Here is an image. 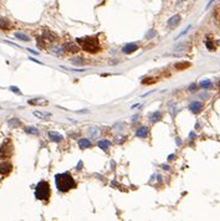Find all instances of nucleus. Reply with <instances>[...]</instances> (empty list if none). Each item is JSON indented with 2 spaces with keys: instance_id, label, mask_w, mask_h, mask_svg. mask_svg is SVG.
I'll return each instance as SVG.
<instances>
[{
  "instance_id": "26",
  "label": "nucleus",
  "mask_w": 220,
  "mask_h": 221,
  "mask_svg": "<svg viewBox=\"0 0 220 221\" xmlns=\"http://www.w3.org/2000/svg\"><path fill=\"white\" fill-rule=\"evenodd\" d=\"M213 1H214V0H210V1H209V3H208V4H206V9H208V8H209V6H210V5H211V3H213Z\"/></svg>"
},
{
  "instance_id": "25",
  "label": "nucleus",
  "mask_w": 220,
  "mask_h": 221,
  "mask_svg": "<svg viewBox=\"0 0 220 221\" xmlns=\"http://www.w3.org/2000/svg\"><path fill=\"white\" fill-rule=\"evenodd\" d=\"M189 89H190V91H195V85H192L189 87Z\"/></svg>"
},
{
  "instance_id": "14",
  "label": "nucleus",
  "mask_w": 220,
  "mask_h": 221,
  "mask_svg": "<svg viewBox=\"0 0 220 221\" xmlns=\"http://www.w3.org/2000/svg\"><path fill=\"white\" fill-rule=\"evenodd\" d=\"M34 116H35V117H38V118H47V117H51V113H49V112L34 111Z\"/></svg>"
},
{
  "instance_id": "5",
  "label": "nucleus",
  "mask_w": 220,
  "mask_h": 221,
  "mask_svg": "<svg viewBox=\"0 0 220 221\" xmlns=\"http://www.w3.org/2000/svg\"><path fill=\"white\" fill-rule=\"evenodd\" d=\"M137 50H138V46H137L136 44H133V42H131V44H127V45L123 46L122 52L126 53V55H128V53H132V52H134Z\"/></svg>"
},
{
  "instance_id": "21",
  "label": "nucleus",
  "mask_w": 220,
  "mask_h": 221,
  "mask_svg": "<svg viewBox=\"0 0 220 221\" xmlns=\"http://www.w3.org/2000/svg\"><path fill=\"white\" fill-rule=\"evenodd\" d=\"M85 61H84V58H75V60H72V63L74 65H82V63H84Z\"/></svg>"
},
{
  "instance_id": "23",
  "label": "nucleus",
  "mask_w": 220,
  "mask_h": 221,
  "mask_svg": "<svg viewBox=\"0 0 220 221\" xmlns=\"http://www.w3.org/2000/svg\"><path fill=\"white\" fill-rule=\"evenodd\" d=\"M10 89H11V91H13V92H16V93H20V91H19V89H17L16 87H10Z\"/></svg>"
},
{
  "instance_id": "28",
  "label": "nucleus",
  "mask_w": 220,
  "mask_h": 221,
  "mask_svg": "<svg viewBox=\"0 0 220 221\" xmlns=\"http://www.w3.org/2000/svg\"><path fill=\"white\" fill-rule=\"evenodd\" d=\"M194 137H195V134H194V133H190V139H193Z\"/></svg>"
},
{
  "instance_id": "2",
  "label": "nucleus",
  "mask_w": 220,
  "mask_h": 221,
  "mask_svg": "<svg viewBox=\"0 0 220 221\" xmlns=\"http://www.w3.org/2000/svg\"><path fill=\"white\" fill-rule=\"evenodd\" d=\"M77 44H80L82 49L90 53H96L101 50V45L97 37H80L77 39Z\"/></svg>"
},
{
  "instance_id": "15",
  "label": "nucleus",
  "mask_w": 220,
  "mask_h": 221,
  "mask_svg": "<svg viewBox=\"0 0 220 221\" xmlns=\"http://www.w3.org/2000/svg\"><path fill=\"white\" fill-rule=\"evenodd\" d=\"M10 22L6 19H0V29L1 30H9Z\"/></svg>"
},
{
  "instance_id": "18",
  "label": "nucleus",
  "mask_w": 220,
  "mask_h": 221,
  "mask_svg": "<svg viewBox=\"0 0 220 221\" xmlns=\"http://www.w3.org/2000/svg\"><path fill=\"white\" fill-rule=\"evenodd\" d=\"M189 66H190L189 62H182V63H177V65H175V67H177L178 70H184L185 67H189Z\"/></svg>"
},
{
  "instance_id": "24",
  "label": "nucleus",
  "mask_w": 220,
  "mask_h": 221,
  "mask_svg": "<svg viewBox=\"0 0 220 221\" xmlns=\"http://www.w3.org/2000/svg\"><path fill=\"white\" fill-rule=\"evenodd\" d=\"M90 133L93 134V135H97V132H96V129H94V128H92V129L90 130Z\"/></svg>"
},
{
  "instance_id": "13",
  "label": "nucleus",
  "mask_w": 220,
  "mask_h": 221,
  "mask_svg": "<svg viewBox=\"0 0 220 221\" xmlns=\"http://www.w3.org/2000/svg\"><path fill=\"white\" fill-rule=\"evenodd\" d=\"M79 145H80L81 149H86V148H90L92 145V143L88 139H80L79 140Z\"/></svg>"
},
{
  "instance_id": "1",
  "label": "nucleus",
  "mask_w": 220,
  "mask_h": 221,
  "mask_svg": "<svg viewBox=\"0 0 220 221\" xmlns=\"http://www.w3.org/2000/svg\"><path fill=\"white\" fill-rule=\"evenodd\" d=\"M55 185L60 191L66 193L76 186V183L70 173H61V174H57L55 176Z\"/></svg>"
},
{
  "instance_id": "17",
  "label": "nucleus",
  "mask_w": 220,
  "mask_h": 221,
  "mask_svg": "<svg viewBox=\"0 0 220 221\" xmlns=\"http://www.w3.org/2000/svg\"><path fill=\"white\" fill-rule=\"evenodd\" d=\"M15 37H17L19 40H22V41H30L29 36H26V35H24L21 32H15Z\"/></svg>"
},
{
  "instance_id": "29",
  "label": "nucleus",
  "mask_w": 220,
  "mask_h": 221,
  "mask_svg": "<svg viewBox=\"0 0 220 221\" xmlns=\"http://www.w3.org/2000/svg\"><path fill=\"white\" fill-rule=\"evenodd\" d=\"M137 118H138V116H134V117H132V121H136Z\"/></svg>"
},
{
  "instance_id": "10",
  "label": "nucleus",
  "mask_w": 220,
  "mask_h": 221,
  "mask_svg": "<svg viewBox=\"0 0 220 221\" xmlns=\"http://www.w3.org/2000/svg\"><path fill=\"white\" fill-rule=\"evenodd\" d=\"M98 147L101 149H103V150H107L110 147H111V142L110 140H107V139H101L98 142Z\"/></svg>"
},
{
  "instance_id": "8",
  "label": "nucleus",
  "mask_w": 220,
  "mask_h": 221,
  "mask_svg": "<svg viewBox=\"0 0 220 221\" xmlns=\"http://www.w3.org/2000/svg\"><path fill=\"white\" fill-rule=\"evenodd\" d=\"M11 171V164L10 163H1L0 164V174L6 175Z\"/></svg>"
},
{
  "instance_id": "12",
  "label": "nucleus",
  "mask_w": 220,
  "mask_h": 221,
  "mask_svg": "<svg viewBox=\"0 0 220 221\" xmlns=\"http://www.w3.org/2000/svg\"><path fill=\"white\" fill-rule=\"evenodd\" d=\"M179 21H180V16L179 15H174L173 17H170V19L168 20V25L169 26H175V25L179 24Z\"/></svg>"
},
{
  "instance_id": "27",
  "label": "nucleus",
  "mask_w": 220,
  "mask_h": 221,
  "mask_svg": "<svg viewBox=\"0 0 220 221\" xmlns=\"http://www.w3.org/2000/svg\"><path fill=\"white\" fill-rule=\"evenodd\" d=\"M169 160H172V159H174V154H172V155H169V158H168Z\"/></svg>"
},
{
  "instance_id": "20",
  "label": "nucleus",
  "mask_w": 220,
  "mask_h": 221,
  "mask_svg": "<svg viewBox=\"0 0 220 221\" xmlns=\"http://www.w3.org/2000/svg\"><path fill=\"white\" fill-rule=\"evenodd\" d=\"M66 47H67V49H69L71 52H77V51H79V47H77L76 45H72V44H67Z\"/></svg>"
},
{
  "instance_id": "22",
  "label": "nucleus",
  "mask_w": 220,
  "mask_h": 221,
  "mask_svg": "<svg viewBox=\"0 0 220 221\" xmlns=\"http://www.w3.org/2000/svg\"><path fill=\"white\" fill-rule=\"evenodd\" d=\"M154 35H156V31H154V30H151V31L147 34V39H149V37H152V36H154Z\"/></svg>"
},
{
  "instance_id": "3",
  "label": "nucleus",
  "mask_w": 220,
  "mask_h": 221,
  "mask_svg": "<svg viewBox=\"0 0 220 221\" xmlns=\"http://www.w3.org/2000/svg\"><path fill=\"white\" fill-rule=\"evenodd\" d=\"M51 195V189L50 185L47 181L41 180L38 183V185L35 186V198L38 200H43V201H47Z\"/></svg>"
},
{
  "instance_id": "4",
  "label": "nucleus",
  "mask_w": 220,
  "mask_h": 221,
  "mask_svg": "<svg viewBox=\"0 0 220 221\" xmlns=\"http://www.w3.org/2000/svg\"><path fill=\"white\" fill-rule=\"evenodd\" d=\"M13 152H14V148H13V144H11V140L6 139L1 144V148H0V158L8 159L13 155Z\"/></svg>"
},
{
  "instance_id": "11",
  "label": "nucleus",
  "mask_w": 220,
  "mask_h": 221,
  "mask_svg": "<svg viewBox=\"0 0 220 221\" xmlns=\"http://www.w3.org/2000/svg\"><path fill=\"white\" fill-rule=\"evenodd\" d=\"M160 118H162V113H160L159 111H156V112H153L152 114L149 116V119H151V122H158V121H160Z\"/></svg>"
},
{
  "instance_id": "19",
  "label": "nucleus",
  "mask_w": 220,
  "mask_h": 221,
  "mask_svg": "<svg viewBox=\"0 0 220 221\" xmlns=\"http://www.w3.org/2000/svg\"><path fill=\"white\" fill-rule=\"evenodd\" d=\"M25 132H26V133H30V134H38L39 130L35 128V127H27V128L25 129Z\"/></svg>"
},
{
  "instance_id": "9",
  "label": "nucleus",
  "mask_w": 220,
  "mask_h": 221,
  "mask_svg": "<svg viewBox=\"0 0 220 221\" xmlns=\"http://www.w3.org/2000/svg\"><path fill=\"white\" fill-rule=\"evenodd\" d=\"M49 138L52 140V142H61L63 139V137L60 134V133H56V132H49Z\"/></svg>"
},
{
  "instance_id": "6",
  "label": "nucleus",
  "mask_w": 220,
  "mask_h": 221,
  "mask_svg": "<svg viewBox=\"0 0 220 221\" xmlns=\"http://www.w3.org/2000/svg\"><path fill=\"white\" fill-rule=\"evenodd\" d=\"M148 134H149V130H148L147 127H139L136 132V135L138 137V138H147Z\"/></svg>"
},
{
  "instance_id": "7",
  "label": "nucleus",
  "mask_w": 220,
  "mask_h": 221,
  "mask_svg": "<svg viewBox=\"0 0 220 221\" xmlns=\"http://www.w3.org/2000/svg\"><path fill=\"white\" fill-rule=\"evenodd\" d=\"M189 109L192 111L193 113H199L201 109H203V104H201L200 102H198V101H195V102L190 103V106H189Z\"/></svg>"
},
{
  "instance_id": "16",
  "label": "nucleus",
  "mask_w": 220,
  "mask_h": 221,
  "mask_svg": "<svg viewBox=\"0 0 220 221\" xmlns=\"http://www.w3.org/2000/svg\"><path fill=\"white\" fill-rule=\"evenodd\" d=\"M200 87L204 88V89L210 88V87H211V81H210V80H204V81H201V82H200Z\"/></svg>"
}]
</instances>
